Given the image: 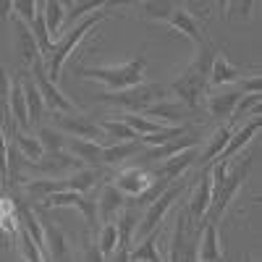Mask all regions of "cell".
<instances>
[{
	"label": "cell",
	"mask_w": 262,
	"mask_h": 262,
	"mask_svg": "<svg viewBox=\"0 0 262 262\" xmlns=\"http://www.w3.org/2000/svg\"><path fill=\"white\" fill-rule=\"evenodd\" d=\"M212 60H215V45L210 39L202 42V50H200V58H196L186 74L181 79L173 81V90L176 95H181V100L186 102V107L196 111L200 107V100L205 95V86L210 84V71H212Z\"/></svg>",
	"instance_id": "1"
},
{
	"label": "cell",
	"mask_w": 262,
	"mask_h": 262,
	"mask_svg": "<svg viewBox=\"0 0 262 262\" xmlns=\"http://www.w3.org/2000/svg\"><path fill=\"white\" fill-rule=\"evenodd\" d=\"M144 71H147V60L137 58V60L126 63V66H113V69H81L79 74L90 76V79H97V81L107 84L111 90L121 92V90H128V86H139Z\"/></svg>",
	"instance_id": "2"
},
{
	"label": "cell",
	"mask_w": 262,
	"mask_h": 262,
	"mask_svg": "<svg viewBox=\"0 0 262 262\" xmlns=\"http://www.w3.org/2000/svg\"><path fill=\"white\" fill-rule=\"evenodd\" d=\"M252 160H254V155H249V158H244L238 165H233L231 173H226L223 184L217 186V189H212L210 207H207V212H205V215H207V223H215V226H217V221H221V215H223L226 205L231 202V196L238 191V186L244 184L247 173H249V168H252Z\"/></svg>",
	"instance_id": "3"
},
{
	"label": "cell",
	"mask_w": 262,
	"mask_h": 262,
	"mask_svg": "<svg viewBox=\"0 0 262 262\" xmlns=\"http://www.w3.org/2000/svg\"><path fill=\"white\" fill-rule=\"evenodd\" d=\"M107 16V11L105 8H100V11H95L90 18H84V21H79V24L69 32V34H63V39L60 42H55V50L50 53V58H48V66H50V81H55L58 79V74H60V69H63V63H66V58L71 55V50L76 48V42L86 34V32H92L100 21Z\"/></svg>",
	"instance_id": "4"
},
{
	"label": "cell",
	"mask_w": 262,
	"mask_h": 262,
	"mask_svg": "<svg viewBox=\"0 0 262 262\" xmlns=\"http://www.w3.org/2000/svg\"><path fill=\"white\" fill-rule=\"evenodd\" d=\"M160 95H163V90L152 84V86H134V90H121V92H102L100 100L113 102V105L126 107V111H134V113H144L152 105V100L160 97Z\"/></svg>",
	"instance_id": "5"
},
{
	"label": "cell",
	"mask_w": 262,
	"mask_h": 262,
	"mask_svg": "<svg viewBox=\"0 0 262 262\" xmlns=\"http://www.w3.org/2000/svg\"><path fill=\"white\" fill-rule=\"evenodd\" d=\"M184 189H186V181H176V184H170V186L158 196V200L149 205V210H147V215H144L142 226L137 228V238H144V236H149L152 231H158V226H160V221H163V215L168 212L170 202L176 200V196H179Z\"/></svg>",
	"instance_id": "6"
},
{
	"label": "cell",
	"mask_w": 262,
	"mask_h": 262,
	"mask_svg": "<svg viewBox=\"0 0 262 262\" xmlns=\"http://www.w3.org/2000/svg\"><path fill=\"white\" fill-rule=\"evenodd\" d=\"M32 76L39 86V92L42 97H45L48 107L50 111H63V113H74L76 111V105L69 100V97H63L60 90H55V81H50V74L45 71V63H42V58H34L32 63Z\"/></svg>",
	"instance_id": "7"
},
{
	"label": "cell",
	"mask_w": 262,
	"mask_h": 262,
	"mask_svg": "<svg viewBox=\"0 0 262 262\" xmlns=\"http://www.w3.org/2000/svg\"><path fill=\"white\" fill-rule=\"evenodd\" d=\"M63 205H74L84 212V217L90 221V228H97V202L86 200L81 191H74V189H66V191H55V194H48V200L42 202L39 207H63Z\"/></svg>",
	"instance_id": "8"
},
{
	"label": "cell",
	"mask_w": 262,
	"mask_h": 262,
	"mask_svg": "<svg viewBox=\"0 0 262 262\" xmlns=\"http://www.w3.org/2000/svg\"><path fill=\"white\" fill-rule=\"evenodd\" d=\"M55 123H58V128L69 131L71 137L90 139V142H97V144L105 142V128L95 126L90 118H81V116H60V118H55Z\"/></svg>",
	"instance_id": "9"
},
{
	"label": "cell",
	"mask_w": 262,
	"mask_h": 262,
	"mask_svg": "<svg viewBox=\"0 0 262 262\" xmlns=\"http://www.w3.org/2000/svg\"><path fill=\"white\" fill-rule=\"evenodd\" d=\"M66 147H69L74 155L84 163H90L92 168L102 165V152L105 147H100L97 142H90V139H79V137H66Z\"/></svg>",
	"instance_id": "10"
},
{
	"label": "cell",
	"mask_w": 262,
	"mask_h": 262,
	"mask_svg": "<svg viewBox=\"0 0 262 262\" xmlns=\"http://www.w3.org/2000/svg\"><path fill=\"white\" fill-rule=\"evenodd\" d=\"M196 152H200L196 147H189L186 152H181V155H173V158H168V160H165V163L155 170V173H152V179H163V176H168V179H176L181 170H186V168H189L196 158H200Z\"/></svg>",
	"instance_id": "11"
},
{
	"label": "cell",
	"mask_w": 262,
	"mask_h": 262,
	"mask_svg": "<svg viewBox=\"0 0 262 262\" xmlns=\"http://www.w3.org/2000/svg\"><path fill=\"white\" fill-rule=\"evenodd\" d=\"M210 196H212V176H210V170L202 173V179H200V189H196L194 194V200L189 205V217L191 221H202L207 207H210Z\"/></svg>",
	"instance_id": "12"
},
{
	"label": "cell",
	"mask_w": 262,
	"mask_h": 262,
	"mask_svg": "<svg viewBox=\"0 0 262 262\" xmlns=\"http://www.w3.org/2000/svg\"><path fill=\"white\" fill-rule=\"evenodd\" d=\"M27 111H29V105H27V95H24V79H16L13 86H11V113H13V118L21 128L32 126Z\"/></svg>",
	"instance_id": "13"
},
{
	"label": "cell",
	"mask_w": 262,
	"mask_h": 262,
	"mask_svg": "<svg viewBox=\"0 0 262 262\" xmlns=\"http://www.w3.org/2000/svg\"><path fill=\"white\" fill-rule=\"evenodd\" d=\"M21 79H24V95H27V105H29V121H32V126H34V123H39L42 111H45V97H42L34 76L21 74Z\"/></svg>",
	"instance_id": "14"
},
{
	"label": "cell",
	"mask_w": 262,
	"mask_h": 262,
	"mask_svg": "<svg viewBox=\"0 0 262 262\" xmlns=\"http://www.w3.org/2000/svg\"><path fill=\"white\" fill-rule=\"evenodd\" d=\"M149 184H152V176H149V173H144V170H139V168L123 170L121 176L116 179V186H118L123 194H142Z\"/></svg>",
	"instance_id": "15"
},
{
	"label": "cell",
	"mask_w": 262,
	"mask_h": 262,
	"mask_svg": "<svg viewBox=\"0 0 262 262\" xmlns=\"http://www.w3.org/2000/svg\"><path fill=\"white\" fill-rule=\"evenodd\" d=\"M259 123H262V118H259V113H257V116H254V118H252V121H249V123L242 128V131H238V134H233V137L228 139V144H226V147H223V152H221V160L233 158L236 152H238V149H242V147H244V144L254 137V131L259 128Z\"/></svg>",
	"instance_id": "16"
},
{
	"label": "cell",
	"mask_w": 262,
	"mask_h": 262,
	"mask_svg": "<svg viewBox=\"0 0 262 262\" xmlns=\"http://www.w3.org/2000/svg\"><path fill=\"white\" fill-rule=\"evenodd\" d=\"M189 147H196V139L189 137V134H184V137L173 139V142H165V144L152 147V152H147V160H149V163H152V160H168V158L176 155V152L189 149Z\"/></svg>",
	"instance_id": "17"
},
{
	"label": "cell",
	"mask_w": 262,
	"mask_h": 262,
	"mask_svg": "<svg viewBox=\"0 0 262 262\" xmlns=\"http://www.w3.org/2000/svg\"><path fill=\"white\" fill-rule=\"evenodd\" d=\"M123 205V191L116 186V184H107L100 194V200H97V215L102 217V221H111V215Z\"/></svg>",
	"instance_id": "18"
},
{
	"label": "cell",
	"mask_w": 262,
	"mask_h": 262,
	"mask_svg": "<svg viewBox=\"0 0 262 262\" xmlns=\"http://www.w3.org/2000/svg\"><path fill=\"white\" fill-rule=\"evenodd\" d=\"M168 21H170V24L176 27L181 34H186L189 39H194L196 45H202V42H205V37H202V32H200V24H196V21H194L184 8H173V13H170Z\"/></svg>",
	"instance_id": "19"
},
{
	"label": "cell",
	"mask_w": 262,
	"mask_h": 262,
	"mask_svg": "<svg viewBox=\"0 0 262 262\" xmlns=\"http://www.w3.org/2000/svg\"><path fill=\"white\" fill-rule=\"evenodd\" d=\"M48 160H39V163H29L27 160V168H34V170H42V173H60V170H69V165H76L79 158H69L66 152H45Z\"/></svg>",
	"instance_id": "20"
},
{
	"label": "cell",
	"mask_w": 262,
	"mask_h": 262,
	"mask_svg": "<svg viewBox=\"0 0 262 262\" xmlns=\"http://www.w3.org/2000/svg\"><path fill=\"white\" fill-rule=\"evenodd\" d=\"M236 79H242V71L236 69V66L228 63L226 55H215L212 60V71H210V84H226V81H236Z\"/></svg>",
	"instance_id": "21"
},
{
	"label": "cell",
	"mask_w": 262,
	"mask_h": 262,
	"mask_svg": "<svg viewBox=\"0 0 262 262\" xmlns=\"http://www.w3.org/2000/svg\"><path fill=\"white\" fill-rule=\"evenodd\" d=\"M149 118H165L170 123H181L186 118V111L184 105H173V102H152L147 111H144Z\"/></svg>",
	"instance_id": "22"
},
{
	"label": "cell",
	"mask_w": 262,
	"mask_h": 262,
	"mask_svg": "<svg viewBox=\"0 0 262 262\" xmlns=\"http://www.w3.org/2000/svg\"><path fill=\"white\" fill-rule=\"evenodd\" d=\"M196 259H205V262L221 259V247H217V226L215 223H205L202 247H200V257H196Z\"/></svg>",
	"instance_id": "23"
},
{
	"label": "cell",
	"mask_w": 262,
	"mask_h": 262,
	"mask_svg": "<svg viewBox=\"0 0 262 262\" xmlns=\"http://www.w3.org/2000/svg\"><path fill=\"white\" fill-rule=\"evenodd\" d=\"M238 100H242V92L231 90V92H226V95H215V97L207 102V107H210L212 116L223 118V116H233V107H236Z\"/></svg>",
	"instance_id": "24"
},
{
	"label": "cell",
	"mask_w": 262,
	"mask_h": 262,
	"mask_svg": "<svg viewBox=\"0 0 262 262\" xmlns=\"http://www.w3.org/2000/svg\"><path fill=\"white\" fill-rule=\"evenodd\" d=\"M228 139H231V123H228V126H223V128H217L215 139H212V142L202 149V155L196 158V160H200V163H212V160H215V158L223 152V147L228 144Z\"/></svg>",
	"instance_id": "25"
},
{
	"label": "cell",
	"mask_w": 262,
	"mask_h": 262,
	"mask_svg": "<svg viewBox=\"0 0 262 262\" xmlns=\"http://www.w3.org/2000/svg\"><path fill=\"white\" fill-rule=\"evenodd\" d=\"M134 215L131 210L126 215H121V223H118V257L116 259H128V247H131V231H134Z\"/></svg>",
	"instance_id": "26"
},
{
	"label": "cell",
	"mask_w": 262,
	"mask_h": 262,
	"mask_svg": "<svg viewBox=\"0 0 262 262\" xmlns=\"http://www.w3.org/2000/svg\"><path fill=\"white\" fill-rule=\"evenodd\" d=\"M16 147L21 149L24 160H29V163H39L42 158H45V147H42L39 139H32V137H24V134H16Z\"/></svg>",
	"instance_id": "27"
},
{
	"label": "cell",
	"mask_w": 262,
	"mask_h": 262,
	"mask_svg": "<svg viewBox=\"0 0 262 262\" xmlns=\"http://www.w3.org/2000/svg\"><path fill=\"white\" fill-rule=\"evenodd\" d=\"M189 223H194L189 212L184 210L179 215V223H176V238H173V247H170V257L168 259H184V242H186V231H189Z\"/></svg>",
	"instance_id": "28"
},
{
	"label": "cell",
	"mask_w": 262,
	"mask_h": 262,
	"mask_svg": "<svg viewBox=\"0 0 262 262\" xmlns=\"http://www.w3.org/2000/svg\"><path fill=\"white\" fill-rule=\"evenodd\" d=\"M186 134V128L184 126H163L160 131H155V134H144L142 137V142L144 144H152V147H158V144H165V142H173V139H179V137H184Z\"/></svg>",
	"instance_id": "29"
},
{
	"label": "cell",
	"mask_w": 262,
	"mask_h": 262,
	"mask_svg": "<svg viewBox=\"0 0 262 262\" xmlns=\"http://www.w3.org/2000/svg\"><path fill=\"white\" fill-rule=\"evenodd\" d=\"M155 242H158V233L152 231V236H144L142 238V244L131 252V262H142V259H163L160 254H158V247H155Z\"/></svg>",
	"instance_id": "30"
},
{
	"label": "cell",
	"mask_w": 262,
	"mask_h": 262,
	"mask_svg": "<svg viewBox=\"0 0 262 262\" xmlns=\"http://www.w3.org/2000/svg\"><path fill=\"white\" fill-rule=\"evenodd\" d=\"M100 128H105L111 137H118V139H126V142H137L139 139V134L131 126H126L123 121H111V118H105V121H100Z\"/></svg>",
	"instance_id": "31"
},
{
	"label": "cell",
	"mask_w": 262,
	"mask_h": 262,
	"mask_svg": "<svg viewBox=\"0 0 262 262\" xmlns=\"http://www.w3.org/2000/svg\"><path fill=\"white\" fill-rule=\"evenodd\" d=\"M139 149V144L137 142H126V144H116V147H105V152H102V165L105 163H118V160H123V158H131L134 152Z\"/></svg>",
	"instance_id": "32"
},
{
	"label": "cell",
	"mask_w": 262,
	"mask_h": 262,
	"mask_svg": "<svg viewBox=\"0 0 262 262\" xmlns=\"http://www.w3.org/2000/svg\"><path fill=\"white\" fill-rule=\"evenodd\" d=\"M170 184H173V179H168V176H163V179H152V184L137 196V202H139V205H152V202H155Z\"/></svg>",
	"instance_id": "33"
},
{
	"label": "cell",
	"mask_w": 262,
	"mask_h": 262,
	"mask_svg": "<svg viewBox=\"0 0 262 262\" xmlns=\"http://www.w3.org/2000/svg\"><path fill=\"white\" fill-rule=\"evenodd\" d=\"M100 179V170L97 168H86V170H81V173H76L74 179H69V189H74V191H90L92 186H95V181Z\"/></svg>",
	"instance_id": "34"
},
{
	"label": "cell",
	"mask_w": 262,
	"mask_h": 262,
	"mask_svg": "<svg viewBox=\"0 0 262 262\" xmlns=\"http://www.w3.org/2000/svg\"><path fill=\"white\" fill-rule=\"evenodd\" d=\"M121 121H123L126 126L134 128L139 137H144V134H155V131H160V128H163V126L152 123V121H147V118H142V116H137V113H123V116H121Z\"/></svg>",
	"instance_id": "35"
},
{
	"label": "cell",
	"mask_w": 262,
	"mask_h": 262,
	"mask_svg": "<svg viewBox=\"0 0 262 262\" xmlns=\"http://www.w3.org/2000/svg\"><path fill=\"white\" fill-rule=\"evenodd\" d=\"M60 18H63V3H58V0L45 3V21H48L50 37H58L60 34Z\"/></svg>",
	"instance_id": "36"
},
{
	"label": "cell",
	"mask_w": 262,
	"mask_h": 262,
	"mask_svg": "<svg viewBox=\"0 0 262 262\" xmlns=\"http://www.w3.org/2000/svg\"><path fill=\"white\" fill-rule=\"evenodd\" d=\"M100 249L102 254H111L116 247H118V226H113L111 221H105V226L100 228Z\"/></svg>",
	"instance_id": "37"
},
{
	"label": "cell",
	"mask_w": 262,
	"mask_h": 262,
	"mask_svg": "<svg viewBox=\"0 0 262 262\" xmlns=\"http://www.w3.org/2000/svg\"><path fill=\"white\" fill-rule=\"evenodd\" d=\"M21 226H24V223H21ZM18 236H21V249H24V254H27V259H29V262L45 259V254H42V249L37 247V242L32 238V233H29V228H27V226L18 231Z\"/></svg>",
	"instance_id": "38"
},
{
	"label": "cell",
	"mask_w": 262,
	"mask_h": 262,
	"mask_svg": "<svg viewBox=\"0 0 262 262\" xmlns=\"http://www.w3.org/2000/svg\"><path fill=\"white\" fill-rule=\"evenodd\" d=\"M39 142L45 147V152H63V147H66V137H60L58 131L45 128V126L39 128Z\"/></svg>",
	"instance_id": "39"
},
{
	"label": "cell",
	"mask_w": 262,
	"mask_h": 262,
	"mask_svg": "<svg viewBox=\"0 0 262 262\" xmlns=\"http://www.w3.org/2000/svg\"><path fill=\"white\" fill-rule=\"evenodd\" d=\"M69 189V179H60V181H32L27 184L29 194H55V191H66Z\"/></svg>",
	"instance_id": "40"
},
{
	"label": "cell",
	"mask_w": 262,
	"mask_h": 262,
	"mask_svg": "<svg viewBox=\"0 0 262 262\" xmlns=\"http://www.w3.org/2000/svg\"><path fill=\"white\" fill-rule=\"evenodd\" d=\"M42 228H45V236L50 238V257H63V249H66V242H63V233L48 223V215H45V223H42Z\"/></svg>",
	"instance_id": "41"
},
{
	"label": "cell",
	"mask_w": 262,
	"mask_h": 262,
	"mask_svg": "<svg viewBox=\"0 0 262 262\" xmlns=\"http://www.w3.org/2000/svg\"><path fill=\"white\" fill-rule=\"evenodd\" d=\"M259 100H262V95H259V92H249L242 102H236V107H233V116H231V118H236V116L247 113L249 107H259Z\"/></svg>",
	"instance_id": "42"
},
{
	"label": "cell",
	"mask_w": 262,
	"mask_h": 262,
	"mask_svg": "<svg viewBox=\"0 0 262 262\" xmlns=\"http://www.w3.org/2000/svg\"><path fill=\"white\" fill-rule=\"evenodd\" d=\"M102 6H107V3H102V0H95V3H81V6H76L69 16H66V21H76L81 13H90V16H92V13H95V11H100Z\"/></svg>",
	"instance_id": "43"
},
{
	"label": "cell",
	"mask_w": 262,
	"mask_h": 262,
	"mask_svg": "<svg viewBox=\"0 0 262 262\" xmlns=\"http://www.w3.org/2000/svg\"><path fill=\"white\" fill-rule=\"evenodd\" d=\"M144 11L147 16H155V18H170L173 6L170 3H144Z\"/></svg>",
	"instance_id": "44"
},
{
	"label": "cell",
	"mask_w": 262,
	"mask_h": 262,
	"mask_svg": "<svg viewBox=\"0 0 262 262\" xmlns=\"http://www.w3.org/2000/svg\"><path fill=\"white\" fill-rule=\"evenodd\" d=\"M259 86H262L259 74L252 79H238V92H259Z\"/></svg>",
	"instance_id": "45"
}]
</instances>
